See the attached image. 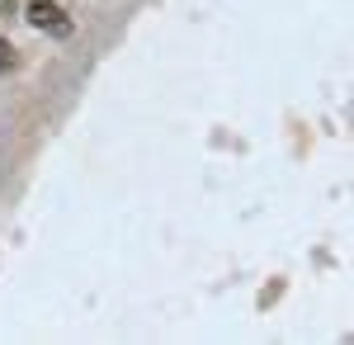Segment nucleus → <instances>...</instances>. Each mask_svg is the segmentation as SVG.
Segmentation results:
<instances>
[{
    "mask_svg": "<svg viewBox=\"0 0 354 345\" xmlns=\"http://www.w3.org/2000/svg\"><path fill=\"white\" fill-rule=\"evenodd\" d=\"M10 71H19V48L0 38V76H10Z\"/></svg>",
    "mask_w": 354,
    "mask_h": 345,
    "instance_id": "obj_2",
    "label": "nucleus"
},
{
    "mask_svg": "<svg viewBox=\"0 0 354 345\" xmlns=\"http://www.w3.org/2000/svg\"><path fill=\"white\" fill-rule=\"evenodd\" d=\"M28 24L33 28H43V33H53V38H66L71 33V15L57 5V0H28Z\"/></svg>",
    "mask_w": 354,
    "mask_h": 345,
    "instance_id": "obj_1",
    "label": "nucleus"
}]
</instances>
